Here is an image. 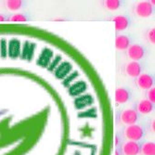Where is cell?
I'll use <instances>...</instances> for the list:
<instances>
[{
  "instance_id": "obj_6",
  "label": "cell",
  "mask_w": 155,
  "mask_h": 155,
  "mask_svg": "<svg viewBox=\"0 0 155 155\" xmlns=\"http://www.w3.org/2000/svg\"><path fill=\"white\" fill-rule=\"evenodd\" d=\"M136 84L140 90H148L153 87L154 79L149 74H141L136 78Z\"/></svg>"
},
{
  "instance_id": "obj_14",
  "label": "cell",
  "mask_w": 155,
  "mask_h": 155,
  "mask_svg": "<svg viewBox=\"0 0 155 155\" xmlns=\"http://www.w3.org/2000/svg\"><path fill=\"white\" fill-rule=\"evenodd\" d=\"M121 6V1L118 0H106L103 1V7L105 9L110 11H115L117 10Z\"/></svg>"
},
{
  "instance_id": "obj_18",
  "label": "cell",
  "mask_w": 155,
  "mask_h": 155,
  "mask_svg": "<svg viewBox=\"0 0 155 155\" xmlns=\"http://www.w3.org/2000/svg\"><path fill=\"white\" fill-rule=\"evenodd\" d=\"M148 130L150 134L154 135L155 133V122H154V118L150 119L148 124Z\"/></svg>"
},
{
  "instance_id": "obj_9",
  "label": "cell",
  "mask_w": 155,
  "mask_h": 155,
  "mask_svg": "<svg viewBox=\"0 0 155 155\" xmlns=\"http://www.w3.org/2000/svg\"><path fill=\"white\" fill-rule=\"evenodd\" d=\"M137 112L141 115H147V114H151V111H153L154 110V104H152L151 102H150L149 101L147 100H140L137 105H136V109Z\"/></svg>"
},
{
  "instance_id": "obj_5",
  "label": "cell",
  "mask_w": 155,
  "mask_h": 155,
  "mask_svg": "<svg viewBox=\"0 0 155 155\" xmlns=\"http://www.w3.org/2000/svg\"><path fill=\"white\" fill-rule=\"evenodd\" d=\"M115 102L117 104H125L127 103L132 97L131 90L126 87H118L115 89Z\"/></svg>"
},
{
  "instance_id": "obj_2",
  "label": "cell",
  "mask_w": 155,
  "mask_h": 155,
  "mask_svg": "<svg viewBox=\"0 0 155 155\" xmlns=\"http://www.w3.org/2000/svg\"><path fill=\"white\" fill-rule=\"evenodd\" d=\"M117 122L123 125H131L137 124L139 119V115L137 110L133 108H126L121 110L116 116Z\"/></svg>"
},
{
  "instance_id": "obj_3",
  "label": "cell",
  "mask_w": 155,
  "mask_h": 155,
  "mask_svg": "<svg viewBox=\"0 0 155 155\" xmlns=\"http://www.w3.org/2000/svg\"><path fill=\"white\" fill-rule=\"evenodd\" d=\"M153 10H154L153 6H151L150 1L139 2L134 8V12L136 14V16H137L138 18H142V19L150 17L153 13Z\"/></svg>"
},
{
  "instance_id": "obj_15",
  "label": "cell",
  "mask_w": 155,
  "mask_h": 155,
  "mask_svg": "<svg viewBox=\"0 0 155 155\" xmlns=\"http://www.w3.org/2000/svg\"><path fill=\"white\" fill-rule=\"evenodd\" d=\"M8 21H27V17L24 15V14L15 13V14H13V15L9 16Z\"/></svg>"
},
{
  "instance_id": "obj_4",
  "label": "cell",
  "mask_w": 155,
  "mask_h": 155,
  "mask_svg": "<svg viewBox=\"0 0 155 155\" xmlns=\"http://www.w3.org/2000/svg\"><path fill=\"white\" fill-rule=\"evenodd\" d=\"M126 55H127L128 59H130L132 61L138 62L140 60L144 58L145 49L142 46L138 44H132L126 49Z\"/></svg>"
},
{
  "instance_id": "obj_13",
  "label": "cell",
  "mask_w": 155,
  "mask_h": 155,
  "mask_svg": "<svg viewBox=\"0 0 155 155\" xmlns=\"http://www.w3.org/2000/svg\"><path fill=\"white\" fill-rule=\"evenodd\" d=\"M5 6L9 11H17L21 9L22 6V1H20V0H8L5 2Z\"/></svg>"
},
{
  "instance_id": "obj_10",
  "label": "cell",
  "mask_w": 155,
  "mask_h": 155,
  "mask_svg": "<svg viewBox=\"0 0 155 155\" xmlns=\"http://www.w3.org/2000/svg\"><path fill=\"white\" fill-rule=\"evenodd\" d=\"M131 45V40L129 36L124 35H118L115 38V48L119 51L126 50Z\"/></svg>"
},
{
  "instance_id": "obj_17",
  "label": "cell",
  "mask_w": 155,
  "mask_h": 155,
  "mask_svg": "<svg viewBox=\"0 0 155 155\" xmlns=\"http://www.w3.org/2000/svg\"><path fill=\"white\" fill-rule=\"evenodd\" d=\"M146 95H147V101L154 104L155 103V87H152L151 88L148 89Z\"/></svg>"
},
{
  "instance_id": "obj_1",
  "label": "cell",
  "mask_w": 155,
  "mask_h": 155,
  "mask_svg": "<svg viewBox=\"0 0 155 155\" xmlns=\"http://www.w3.org/2000/svg\"><path fill=\"white\" fill-rule=\"evenodd\" d=\"M144 135H145L144 128L137 124L125 126L123 131V136L124 139H126V141L139 142L143 138Z\"/></svg>"
},
{
  "instance_id": "obj_19",
  "label": "cell",
  "mask_w": 155,
  "mask_h": 155,
  "mask_svg": "<svg viewBox=\"0 0 155 155\" xmlns=\"http://www.w3.org/2000/svg\"><path fill=\"white\" fill-rule=\"evenodd\" d=\"M6 21V17L2 15V14H0V21Z\"/></svg>"
},
{
  "instance_id": "obj_7",
  "label": "cell",
  "mask_w": 155,
  "mask_h": 155,
  "mask_svg": "<svg viewBox=\"0 0 155 155\" xmlns=\"http://www.w3.org/2000/svg\"><path fill=\"white\" fill-rule=\"evenodd\" d=\"M142 72V68L139 62L130 61L124 66V74L129 78H137Z\"/></svg>"
},
{
  "instance_id": "obj_21",
  "label": "cell",
  "mask_w": 155,
  "mask_h": 155,
  "mask_svg": "<svg viewBox=\"0 0 155 155\" xmlns=\"http://www.w3.org/2000/svg\"><path fill=\"white\" fill-rule=\"evenodd\" d=\"M54 21H64V20L63 19H54Z\"/></svg>"
},
{
  "instance_id": "obj_20",
  "label": "cell",
  "mask_w": 155,
  "mask_h": 155,
  "mask_svg": "<svg viewBox=\"0 0 155 155\" xmlns=\"http://www.w3.org/2000/svg\"><path fill=\"white\" fill-rule=\"evenodd\" d=\"M120 154H121V152H120L118 150H115V152H114V155H120Z\"/></svg>"
},
{
  "instance_id": "obj_8",
  "label": "cell",
  "mask_w": 155,
  "mask_h": 155,
  "mask_svg": "<svg viewBox=\"0 0 155 155\" xmlns=\"http://www.w3.org/2000/svg\"><path fill=\"white\" fill-rule=\"evenodd\" d=\"M139 142L125 141L121 146V155H138L140 153Z\"/></svg>"
},
{
  "instance_id": "obj_16",
  "label": "cell",
  "mask_w": 155,
  "mask_h": 155,
  "mask_svg": "<svg viewBox=\"0 0 155 155\" xmlns=\"http://www.w3.org/2000/svg\"><path fill=\"white\" fill-rule=\"evenodd\" d=\"M146 38H147V41L150 45L153 46L155 44V29L154 28H150V29L147 32Z\"/></svg>"
},
{
  "instance_id": "obj_12",
  "label": "cell",
  "mask_w": 155,
  "mask_h": 155,
  "mask_svg": "<svg viewBox=\"0 0 155 155\" xmlns=\"http://www.w3.org/2000/svg\"><path fill=\"white\" fill-rule=\"evenodd\" d=\"M140 153L141 155H155V143L153 141H147L141 144Z\"/></svg>"
},
{
  "instance_id": "obj_11",
  "label": "cell",
  "mask_w": 155,
  "mask_h": 155,
  "mask_svg": "<svg viewBox=\"0 0 155 155\" xmlns=\"http://www.w3.org/2000/svg\"><path fill=\"white\" fill-rule=\"evenodd\" d=\"M115 22V30L117 32H123L129 26V19L124 15H117L111 19Z\"/></svg>"
}]
</instances>
